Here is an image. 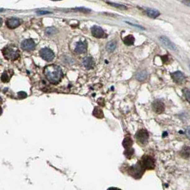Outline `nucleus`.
Returning <instances> with one entry per match:
<instances>
[{
  "label": "nucleus",
  "mask_w": 190,
  "mask_h": 190,
  "mask_svg": "<svg viewBox=\"0 0 190 190\" xmlns=\"http://www.w3.org/2000/svg\"><path fill=\"white\" fill-rule=\"evenodd\" d=\"M44 72L47 79L52 84H58L63 77L61 69L55 65L47 66L44 69Z\"/></svg>",
  "instance_id": "1"
},
{
  "label": "nucleus",
  "mask_w": 190,
  "mask_h": 190,
  "mask_svg": "<svg viewBox=\"0 0 190 190\" xmlns=\"http://www.w3.org/2000/svg\"><path fill=\"white\" fill-rule=\"evenodd\" d=\"M3 54L5 58L15 60L20 57L18 49L15 47H7L3 49Z\"/></svg>",
  "instance_id": "2"
},
{
  "label": "nucleus",
  "mask_w": 190,
  "mask_h": 190,
  "mask_svg": "<svg viewBox=\"0 0 190 190\" xmlns=\"http://www.w3.org/2000/svg\"><path fill=\"white\" fill-rule=\"evenodd\" d=\"M144 172H145V170L142 167L139 161L129 169V174H131L133 177L136 178V179L141 178Z\"/></svg>",
  "instance_id": "3"
},
{
  "label": "nucleus",
  "mask_w": 190,
  "mask_h": 190,
  "mask_svg": "<svg viewBox=\"0 0 190 190\" xmlns=\"http://www.w3.org/2000/svg\"><path fill=\"white\" fill-rule=\"evenodd\" d=\"M141 163L142 167H144V170H153L155 167V161L154 159L150 156L144 155L142 158V160L139 161Z\"/></svg>",
  "instance_id": "4"
},
{
  "label": "nucleus",
  "mask_w": 190,
  "mask_h": 190,
  "mask_svg": "<svg viewBox=\"0 0 190 190\" xmlns=\"http://www.w3.org/2000/svg\"><path fill=\"white\" fill-rule=\"evenodd\" d=\"M136 138L139 144L144 145L148 142L149 133L145 129H140L136 134Z\"/></svg>",
  "instance_id": "5"
},
{
  "label": "nucleus",
  "mask_w": 190,
  "mask_h": 190,
  "mask_svg": "<svg viewBox=\"0 0 190 190\" xmlns=\"http://www.w3.org/2000/svg\"><path fill=\"white\" fill-rule=\"evenodd\" d=\"M39 55L41 57L47 61H51L54 59V53L53 51L51 50L50 49L47 48V47H44V48L42 49L39 51Z\"/></svg>",
  "instance_id": "6"
},
{
  "label": "nucleus",
  "mask_w": 190,
  "mask_h": 190,
  "mask_svg": "<svg viewBox=\"0 0 190 190\" xmlns=\"http://www.w3.org/2000/svg\"><path fill=\"white\" fill-rule=\"evenodd\" d=\"M35 46H36V44H35L34 40L31 39L24 40V41L22 42V44H21V47H22L23 50L27 52L34 50Z\"/></svg>",
  "instance_id": "7"
},
{
  "label": "nucleus",
  "mask_w": 190,
  "mask_h": 190,
  "mask_svg": "<svg viewBox=\"0 0 190 190\" xmlns=\"http://www.w3.org/2000/svg\"><path fill=\"white\" fill-rule=\"evenodd\" d=\"M91 32L92 35L96 38L100 39V38L105 37V33H104L102 28L98 27V26H94V27H92Z\"/></svg>",
  "instance_id": "8"
},
{
  "label": "nucleus",
  "mask_w": 190,
  "mask_h": 190,
  "mask_svg": "<svg viewBox=\"0 0 190 190\" xmlns=\"http://www.w3.org/2000/svg\"><path fill=\"white\" fill-rule=\"evenodd\" d=\"M152 108L156 114H161L165 111V104L160 100H155L152 104Z\"/></svg>",
  "instance_id": "9"
},
{
  "label": "nucleus",
  "mask_w": 190,
  "mask_h": 190,
  "mask_svg": "<svg viewBox=\"0 0 190 190\" xmlns=\"http://www.w3.org/2000/svg\"><path fill=\"white\" fill-rule=\"evenodd\" d=\"M87 49V45L86 42L79 41L77 42V45H76L75 51L76 53L77 54H82L86 52Z\"/></svg>",
  "instance_id": "10"
},
{
  "label": "nucleus",
  "mask_w": 190,
  "mask_h": 190,
  "mask_svg": "<svg viewBox=\"0 0 190 190\" xmlns=\"http://www.w3.org/2000/svg\"><path fill=\"white\" fill-rule=\"evenodd\" d=\"M160 39L161 43L165 45V46L168 47V48H170V49H172V50H174V49H176L175 44L173 43L172 41H170V39H169V38H167V37L161 36L160 37Z\"/></svg>",
  "instance_id": "11"
},
{
  "label": "nucleus",
  "mask_w": 190,
  "mask_h": 190,
  "mask_svg": "<svg viewBox=\"0 0 190 190\" xmlns=\"http://www.w3.org/2000/svg\"><path fill=\"white\" fill-rule=\"evenodd\" d=\"M6 25L9 29H15L20 25V21L16 18H10L7 21Z\"/></svg>",
  "instance_id": "12"
},
{
  "label": "nucleus",
  "mask_w": 190,
  "mask_h": 190,
  "mask_svg": "<svg viewBox=\"0 0 190 190\" xmlns=\"http://www.w3.org/2000/svg\"><path fill=\"white\" fill-rule=\"evenodd\" d=\"M82 64L84 66L85 68L90 70V69H93L94 66V60L92 57H86L83 59Z\"/></svg>",
  "instance_id": "13"
},
{
  "label": "nucleus",
  "mask_w": 190,
  "mask_h": 190,
  "mask_svg": "<svg viewBox=\"0 0 190 190\" xmlns=\"http://www.w3.org/2000/svg\"><path fill=\"white\" fill-rule=\"evenodd\" d=\"M172 77L173 80H174L176 83H178V84L182 83L185 79V76L184 75V74L179 72V71H177V72L172 73Z\"/></svg>",
  "instance_id": "14"
},
{
  "label": "nucleus",
  "mask_w": 190,
  "mask_h": 190,
  "mask_svg": "<svg viewBox=\"0 0 190 190\" xmlns=\"http://www.w3.org/2000/svg\"><path fill=\"white\" fill-rule=\"evenodd\" d=\"M146 14L147 15V16H149V17L153 19L156 18L160 15V11L156 10V9H147Z\"/></svg>",
  "instance_id": "15"
},
{
  "label": "nucleus",
  "mask_w": 190,
  "mask_h": 190,
  "mask_svg": "<svg viewBox=\"0 0 190 190\" xmlns=\"http://www.w3.org/2000/svg\"><path fill=\"white\" fill-rule=\"evenodd\" d=\"M147 77H148V74H147L146 70L140 71L136 75L137 79L139 81V82H144V81H145L147 79Z\"/></svg>",
  "instance_id": "16"
},
{
  "label": "nucleus",
  "mask_w": 190,
  "mask_h": 190,
  "mask_svg": "<svg viewBox=\"0 0 190 190\" xmlns=\"http://www.w3.org/2000/svg\"><path fill=\"white\" fill-rule=\"evenodd\" d=\"M92 114H93V115L95 117L98 119H102L104 117V113L102 110L101 108L98 107V106H96V107L94 109Z\"/></svg>",
  "instance_id": "17"
},
{
  "label": "nucleus",
  "mask_w": 190,
  "mask_h": 190,
  "mask_svg": "<svg viewBox=\"0 0 190 190\" xmlns=\"http://www.w3.org/2000/svg\"><path fill=\"white\" fill-rule=\"evenodd\" d=\"M132 144H133V140L132 139V138L130 137H126V138L124 139V141H123L122 142V145L124 146V147L126 149L131 148Z\"/></svg>",
  "instance_id": "18"
},
{
  "label": "nucleus",
  "mask_w": 190,
  "mask_h": 190,
  "mask_svg": "<svg viewBox=\"0 0 190 190\" xmlns=\"http://www.w3.org/2000/svg\"><path fill=\"white\" fill-rule=\"evenodd\" d=\"M134 37L132 36V35H128L126 37H124V39L123 41H124V43L127 45V46H131L134 43Z\"/></svg>",
  "instance_id": "19"
},
{
  "label": "nucleus",
  "mask_w": 190,
  "mask_h": 190,
  "mask_svg": "<svg viewBox=\"0 0 190 190\" xmlns=\"http://www.w3.org/2000/svg\"><path fill=\"white\" fill-rule=\"evenodd\" d=\"M116 47H117V44H116L115 42H110L106 44V48L108 52H111L115 50Z\"/></svg>",
  "instance_id": "20"
},
{
  "label": "nucleus",
  "mask_w": 190,
  "mask_h": 190,
  "mask_svg": "<svg viewBox=\"0 0 190 190\" xmlns=\"http://www.w3.org/2000/svg\"><path fill=\"white\" fill-rule=\"evenodd\" d=\"M134 149H133L132 148H129V149H126V151L124 152V154H125L126 156H127V158L130 159L133 156V154H134Z\"/></svg>",
  "instance_id": "21"
},
{
  "label": "nucleus",
  "mask_w": 190,
  "mask_h": 190,
  "mask_svg": "<svg viewBox=\"0 0 190 190\" xmlns=\"http://www.w3.org/2000/svg\"><path fill=\"white\" fill-rule=\"evenodd\" d=\"M106 3L110 4L111 6L115 7H117V8H120V9H126L127 7L124 5H122V4H115L113 3V2H106Z\"/></svg>",
  "instance_id": "22"
},
{
  "label": "nucleus",
  "mask_w": 190,
  "mask_h": 190,
  "mask_svg": "<svg viewBox=\"0 0 190 190\" xmlns=\"http://www.w3.org/2000/svg\"><path fill=\"white\" fill-rule=\"evenodd\" d=\"M57 32V30L55 28H54V27H49V28H47L46 30V33L48 35L55 34V32Z\"/></svg>",
  "instance_id": "23"
},
{
  "label": "nucleus",
  "mask_w": 190,
  "mask_h": 190,
  "mask_svg": "<svg viewBox=\"0 0 190 190\" xmlns=\"http://www.w3.org/2000/svg\"><path fill=\"white\" fill-rule=\"evenodd\" d=\"M9 77H8V75H7V74L6 72H4L3 75H2V77H1V79H2V81L3 82H9Z\"/></svg>",
  "instance_id": "24"
},
{
  "label": "nucleus",
  "mask_w": 190,
  "mask_h": 190,
  "mask_svg": "<svg viewBox=\"0 0 190 190\" xmlns=\"http://www.w3.org/2000/svg\"><path fill=\"white\" fill-rule=\"evenodd\" d=\"M17 96H18V98L24 99V98H26V97H27V94L25 92H18Z\"/></svg>",
  "instance_id": "25"
},
{
  "label": "nucleus",
  "mask_w": 190,
  "mask_h": 190,
  "mask_svg": "<svg viewBox=\"0 0 190 190\" xmlns=\"http://www.w3.org/2000/svg\"><path fill=\"white\" fill-rule=\"evenodd\" d=\"M184 94H185V98L187 99V101L190 102V94H189V90L188 89H184Z\"/></svg>",
  "instance_id": "26"
},
{
  "label": "nucleus",
  "mask_w": 190,
  "mask_h": 190,
  "mask_svg": "<svg viewBox=\"0 0 190 190\" xmlns=\"http://www.w3.org/2000/svg\"><path fill=\"white\" fill-rule=\"evenodd\" d=\"M51 12H49L48 11H37V14L39 15H47V14H50Z\"/></svg>",
  "instance_id": "27"
},
{
  "label": "nucleus",
  "mask_w": 190,
  "mask_h": 190,
  "mask_svg": "<svg viewBox=\"0 0 190 190\" xmlns=\"http://www.w3.org/2000/svg\"><path fill=\"white\" fill-rule=\"evenodd\" d=\"M107 190H122V189H119L117 187H110V188H109Z\"/></svg>",
  "instance_id": "28"
},
{
  "label": "nucleus",
  "mask_w": 190,
  "mask_h": 190,
  "mask_svg": "<svg viewBox=\"0 0 190 190\" xmlns=\"http://www.w3.org/2000/svg\"><path fill=\"white\" fill-rule=\"evenodd\" d=\"M2 25V20L1 18H0V27H1Z\"/></svg>",
  "instance_id": "29"
},
{
  "label": "nucleus",
  "mask_w": 190,
  "mask_h": 190,
  "mask_svg": "<svg viewBox=\"0 0 190 190\" xmlns=\"http://www.w3.org/2000/svg\"><path fill=\"white\" fill-rule=\"evenodd\" d=\"M2 108L0 107V115H2Z\"/></svg>",
  "instance_id": "30"
},
{
  "label": "nucleus",
  "mask_w": 190,
  "mask_h": 190,
  "mask_svg": "<svg viewBox=\"0 0 190 190\" xmlns=\"http://www.w3.org/2000/svg\"><path fill=\"white\" fill-rule=\"evenodd\" d=\"M0 102H2V99H1V98H0Z\"/></svg>",
  "instance_id": "31"
}]
</instances>
